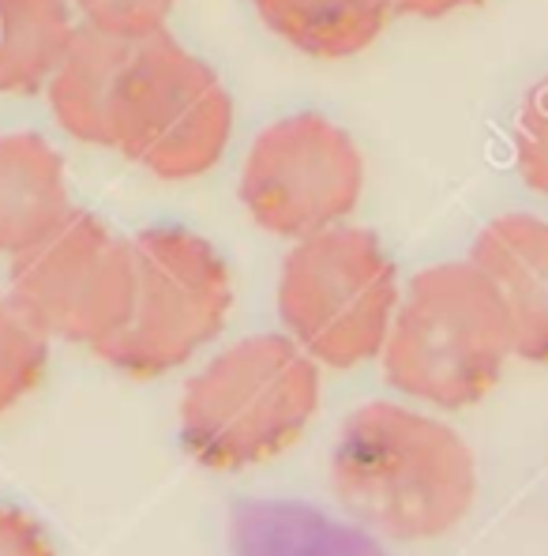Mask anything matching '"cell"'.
Instances as JSON below:
<instances>
[{"label": "cell", "mask_w": 548, "mask_h": 556, "mask_svg": "<svg viewBox=\"0 0 548 556\" xmlns=\"http://www.w3.org/2000/svg\"><path fill=\"white\" fill-rule=\"evenodd\" d=\"M395 4V15H413V20H444L451 12H462L470 4H481V0H391Z\"/></svg>", "instance_id": "obj_18"}, {"label": "cell", "mask_w": 548, "mask_h": 556, "mask_svg": "<svg viewBox=\"0 0 548 556\" xmlns=\"http://www.w3.org/2000/svg\"><path fill=\"white\" fill-rule=\"evenodd\" d=\"M68 211L61 154L38 132L0 136V256H20Z\"/></svg>", "instance_id": "obj_10"}, {"label": "cell", "mask_w": 548, "mask_h": 556, "mask_svg": "<svg viewBox=\"0 0 548 556\" xmlns=\"http://www.w3.org/2000/svg\"><path fill=\"white\" fill-rule=\"evenodd\" d=\"M252 8L282 42L323 61L361 53L395 15L391 0H252Z\"/></svg>", "instance_id": "obj_12"}, {"label": "cell", "mask_w": 548, "mask_h": 556, "mask_svg": "<svg viewBox=\"0 0 548 556\" xmlns=\"http://www.w3.org/2000/svg\"><path fill=\"white\" fill-rule=\"evenodd\" d=\"M76 30V0H0V94L42 91Z\"/></svg>", "instance_id": "obj_13"}, {"label": "cell", "mask_w": 548, "mask_h": 556, "mask_svg": "<svg viewBox=\"0 0 548 556\" xmlns=\"http://www.w3.org/2000/svg\"><path fill=\"white\" fill-rule=\"evenodd\" d=\"M383 376L398 395L436 410L485 403L514 357L493 282L470 264H432L406 282L383 342Z\"/></svg>", "instance_id": "obj_3"}, {"label": "cell", "mask_w": 548, "mask_h": 556, "mask_svg": "<svg viewBox=\"0 0 548 556\" xmlns=\"http://www.w3.org/2000/svg\"><path fill=\"white\" fill-rule=\"evenodd\" d=\"M331 493L357 527L383 542H439L473 511L477 459L447 421L375 399L342 421Z\"/></svg>", "instance_id": "obj_1"}, {"label": "cell", "mask_w": 548, "mask_h": 556, "mask_svg": "<svg viewBox=\"0 0 548 556\" xmlns=\"http://www.w3.org/2000/svg\"><path fill=\"white\" fill-rule=\"evenodd\" d=\"M0 556H56V549L35 515L0 504Z\"/></svg>", "instance_id": "obj_17"}, {"label": "cell", "mask_w": 548, "mask_h": 556, "mask_svg": "<svg viewBox=\"0 0 548 556\" xmlns=\"http://www.w3.org/2000/svg\"><path fill=\"white\" fill-rule=\"evenodd\" d=\"M361 192V151L320 113H293L264 128L241 169V203L252 223L290 241L342 226Z\"/></svg>", "instance_id": "obj_8"}, {"label": "cell", "mask_w": 548, "mask_h": 556, "mask_svg": "<svg viewBox=\"0 0 548 556\" xmlns=\"http://www.w3.org/2000/svg\"><path fill=\"white\" fill-rule=\"evenodd\" d=\"M470 264L493 282L514 357L548 365V223L537 215H500L477 233Z\"/></svg>", "instance_id": "obj_9"}, {"label": "cell", "mask_w": 548, "mask_h": 556, "mask_svg": "<svg viewBox=\"0 0 548 556\" xmlns=\"http://www.w3.org/2000/svg\"><path fill=\"white\" fill-rule=\"evenodd\" d=\"M233 136V98L207 61L158 30L128 49L113 94V151L162 181L218 166Z\"/></svg>", "instance_id": "obj_6"}, {"label": "cell", "mask_w": 548, "mask_h": 556, "mask_svg": "<svg viewBox=\"0 0 548 556\" xmlns=\"http://www.w3.org/2000/svg\"><path fill=\"white\" fill-rule=\"evenodd\" d=\"M514 162L519 174L534 192L548 200V79L530 91L514 128Z\"/></svg>", "instance_id": "obj_16"}, {"label": "cell", "mask_w": 548, "mask_h": 556, "mask_svg": "<svg viewBox=\"0 0 548 556\" xmlns=\"http://www.w3.org/2000/svg\"><path fill=\"white\" fill-rule=\"evenodd\" d=\"M320 410V365L290 334L218 350L181 395V447L203 470L237 473L285 455Z\"/></svg>", "instance_id": "obj_2"}, {"label": "cell", "mask_w": 548, "mask_h": 556, "mask_svg": "<svg viewBox=\"0 0 548 556\" xmlns=\"http://www.w3.org/2000/svg\"><path fill=\"white\" fill-rule=\"evenodd\" d=\"M177 0H76V12L84 23L117 38H151L166 30V20Z\"/></svg>", "instance_id": "obj_15"}, {"label": "cell", "mask_w": 548, "mask_h": 556, "mask_svg": "<svg viewBox=\"0 0 548 556\" xmlns=\"http://www.w3.org/2000/svg\"><path fill=\"white\" fill-rule=\"evenodd\" d=\"M398 298L395 260L361 226H331L297 241L278 275L285 334L316 365L339 372L383 354Z\"/></svg>", "instance_id": "obj_4"}, {"label": "cell", "mask_w": 548, "mask_h": 556, "mask_svg": "<svg viewBox=\"0 0 548 556\" xmlns=\"http://www.w3.org/2000/svg\"><path fill=\"white\" fill-rule=\"evenodd\" d=\"M49 369L46 331L15 305L12 293H0V417L20 406L42 383Z\"/></svg>", "instance_id": "obj_14"}, {"label": "cell", "mask_w": 548, "mask_h": 556, "mask_svg": "<svg viewBox=\"0 0 548 556\" xmlns=\"http://www.w3.org/2000/svg\"><path fill=\"white\" fill-rule=\"evenodd\" d=\"M132 241L91 211L72 207L42 241L12 256V298L46 331L91 354L125 327L132 308Z\"/></svg>", "instance_id": "obj_7"}, {"label": "cell", "mask_w": 548, "mask_h": 556, "mask_svg": "<svg viewBox=\"0 0 548 556\" xmlns=\"http://www.w3.org/2000/svg\"><path fill=\"white\" fill-rule=\"evenodd\" d=\"M132 38L105 35L79 23L64 61L49 76V110L72 139L91 147H113V94L128 61Z\"/></svg>", "instance_id": "obj_11"}, {"label": "cell", "mask_w": 548, "mask_h": 556, "mask_svg": "<svg viewBox=\"0 0 548 556\" xmlns=\"http://www.w3.org/2000/svg\"><path fill=\"white\" fill-rule=\"evenodd\" d=\"M132 308L98 350L110 369L132 380L177 372L222 334L233 282L222 252L184 226H146L132 237Z\"/></svg>", "instance_id": "obj_5"}]
</instances>
